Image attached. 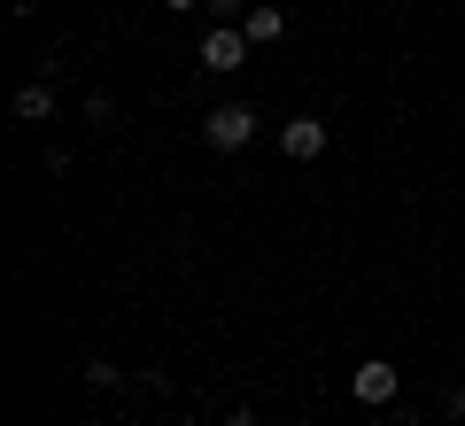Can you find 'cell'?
<instances>
[{"mask_svg": "<svg viewBox=\"0 0 465 426\" xmlns=\"http://www.w3.org/2000/svg\"><path fill=\"white\" fill-rule=\"evenodd\" d=\"M202 140H210L217 155H241V148L256 140V109H249V101H225V109H210V116H202Z\"/></svg>", "mask_w": 465, "mask_h": 426, "instance_id": "obj_1", "label": "cell"}, {"mask_svg": "<svg viewBox=\"0 0 465 426\" xmlns=\"http://www.w3.org/2000/svg\"><path fill=\"white\" fill-rule=\"evenodd\" d=\"M349 395H357V403H365V411H388V403H396V395H403V372H396V364H388V357H365V364H357V372H349Z\"/></svg>", "mask_w": 465, "mask_h": 426, "instance_id": "obj_2", "label": "cell"}, {"mask_svg": "<svg viewBox=\"0 0 465 426\" xmlns=\"http://www.w3.org/2000/svg\"><path fill=\"white\" fill-rule=\"evenodd\" d=\"M249 47H256V39L241 32V24H210L194 54H202V70H217V78H225V70H241V63H249Z\"/></svg>", "mask_w": 465, "mask_h": 426, "instance_id": "obj_3", "label": "cell"}, {"mask_svg": "<svg viewBox=\"0 0 465 426\" xmlns=\"http://www.w3.org/2000/svg\"><path fill=\"white\" fill-rule=\"evenodd\" d=\"M326 140H333L326 116H287V124H280V155H287V163H318Z\"/></svg>", "mask_w": 465, "mask_h": 426, "instance_id": "obj_4", "label": "cell"}, {"mask_svg": "<svg viewBox=\"0 0 465 426\" xmlns=\"http://www.w3.org/2000/svg\"><path fill=\"white\" fill-rule=\"evenodd\" d=\"M241 32H249L256 47H272V39H287V8H272V0H249V16H241Z\"/></svg>", "mask_w": 465, "mask_h": 426, "instance_id": "obj_5", "label": "cell"}, {"mask_svg": "<svg viewBox=\"0 0 465 426\" xmlns=\"http://www.w3.org/2000/svg\"><path fill=\"white\" fill-rule=\"evenodd\" d=\"M16 116H24V124H54V85L47 78L16 85Z\"/></svg>", "mask_w": 465, "mask_h": 426, "instance_id": "obj_6", "label": "cell"}, {"mask_svg": "<svg viewBox=\"0 0 465 426\" xmlns=\"http://www.w3.org/2000/svg\"><path fill=\"white\" fill-rule=\"evenodd\" d=\"M85 124L109 132V124H116V101H109V94H85Z\"/></svg>", "mask_w": 465, "mask_h": 426, "instance_id": "obj_7", "label": "cell"}, {"mask_svg": "<svg viewBox=\"0 0 465 426\" xmlns=\"http://www.w3.org/2000/svg\"><path fill=\"white\" fill-rule=\"evenodd\" d=\"M116 380H124V372H116L109 357H94V364H85V388H116Z\"/></svg>", "mask_w": 465, "mask_h": 426, "instance_id": "obj_8", "label": "cell"}, {"mask_svg": "<svg viewBox=\"0 0 465 426\" xmlns=\"http://www.w3.org/2000/svg\"><path fill=\"white\" fill-rule=\"evenodd\" d=\"M202 8H210L217 24H241V16H249V0H202Z\"/></svg>", "mask_w": 465, "mask_h": 426, "instance_id": "obj_9", "label": "cell"}, {"mask_svg": "<svg viewBox=\"0 0 465 426\" xmlns=\"http://www.w3.org/2000/svg\"><path fill=\"white\" fill-rule=\"evenodd\" d=\"M442 419H465V388H450V395H442Z\"/></svg>", "mask_w": 465, "mask_h": 426, "instance_id": "obj_10", "label": "cell"}, {"mask_svg": "<svg viewBox=\"0 0 465 426\" xmlns=\"http://www.w3.org/2000/svg\"><path fill=\"white\" fill-rule=\"evenodd\" d=\"M225 426H264V419H256V411H232V419Z\"/></svg>", "mask_w": 465, "mask_h": 426, "instance_id": "obj_11", "label": "cell"}, {"mask_svg": "<svg viewBox=\"0 0 465 426\" xmlns=\"http://www.w3.org/2000/svg\"><path fill=\"white\" fill-rule=\"evenodd\" d=\"M163 8H171V16H186V8H202V0H163Z\"/></svg>", "mask_w": 465, "mask_h": 426, "instance_id": "obj_12", "label": "cell"}, {"mask_svg": "<svg viewBox=\"0 0 465 426\" xmlns=\"http://www.w3.org/2000/svg\"><path fill=\"white\" fill-rule=\"evenodd\" d=\"M179 426H202V419H179Z\"/></svg>", "mask_w": 465, "mask_h": 426, "instance_id": "obj_13", "label": "cell"}, {"mask_svg": "<svg viewBox=\"0 0 465 426\" xmlns=\"http://www.w3.org/2000/svg\"><path fill=\"white\" fill-rule=\"evenodd\" d=\"M396 426H411V419H396Z\"/></svg>", "mask_w": 465, "mask_h": 426, "instance_id": "obj_14", "label": "cell"}]
</instances>
